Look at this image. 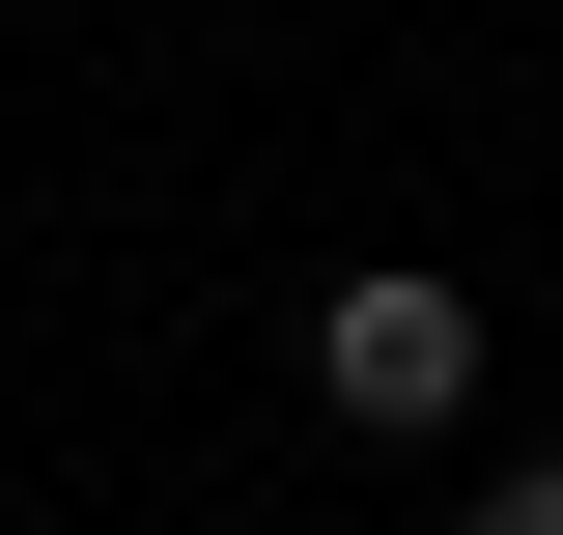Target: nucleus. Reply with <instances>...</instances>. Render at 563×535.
<instances>
[{"mask_svg": "<svg viewBox=\"0 0 563 535\" xmlns=\"http://www.w3.org/2000/svg\"><path fill=\"white\" fill-rule=\"evenodd\" d=\"M310 395L366 423V451H422V423H479V310H451V282H339V310H310Z\"/></svg>", "mask_w": 563, "mask_h": 535, "instance_id": "nucleus-1", "label": "nucleus"}, {"mask_svg": "<svg viewBox=\"0 0 563 535\" xmlns=\"http://www.w3.org/2000/svg\"><path fill=\"white\" fill-rule=\"evenodd\" d=\"M479 535H563V451H507V479H479Z\"/></svg>", "mask_w": 563, "mask_h": 535, "instance_id": "nucleus-2", "label": "nucleus"}]
</instances>
